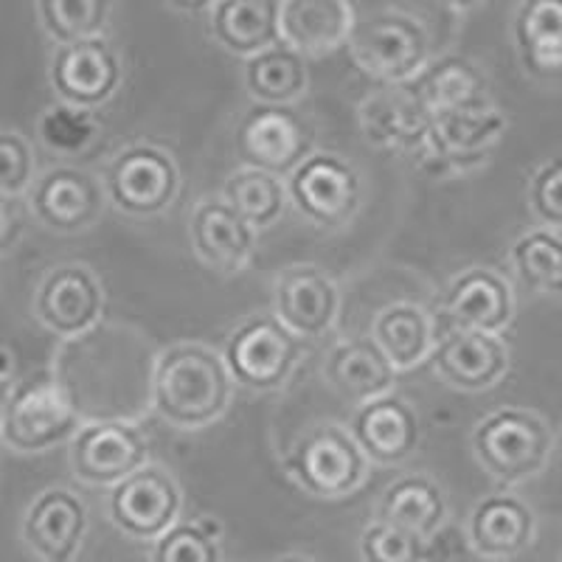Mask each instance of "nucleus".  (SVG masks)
I'll list each match as a JSON object with an SVG mask.
<instances>
[{
    "mask_svg": "<svg viewBox=\"0 0 562 562\" xmlns=\"http://www.w3.org/2000/svg\"><path fill=\"white\" fill-rule=\"evenodd\" d=\"M231 371L220 355L198 344H180L160 355L153 380V405L169 425L198 430L225 414Z\"/></svg>",
    "mask_w": 562,
    "mask_h": 562,
    "instance_id": "obj_1",
    "label": "nucleus"
},
{
    "mask_svg": "<svg viewBox=\"0 0 562 562\" xmlns=\"http://www.w3.org/2000/svg\"><path fill=\"white\" fill-rule=\"evenodd\" d=\"M473 448L479 464L492 479L520 484L543 470L554 448V434L535 411L504 408L479 422Z\"/></svg>",
    "mask_w": 562,
    "mask_h": 562,
    "instance_id": "obj_2",
    "label": "nucleus"
},
{
    "mask_svg": "<svg viewBox=\"0 0 562 562\" xmlns=\"http://www.w3.org/2000/svg\"><path fill=\"white\" fill-rule=\"evenodd\" d=\"M79 434V408L65 383L52 374H34L12 389L0 422V436L20 453H43Z\"/></svg>",
    "mask_w": 562,
    "mask_h": 562,
    "instance_id": "obj_3",
    "label": "nucleus"
},
{
    "mask_svg": "<svg viewBox=\"0 0 562 562\" xmlns=\"http://www.w3.org/2000/svg\"><path fill=\"white\" fill-rule=\"evenodd\" d=\"M428 34L419 20L400 12H378L355 23L351 59L383 85H408L428 63Z\"/></svg>",
    "mask_w": 562,
    "mask_h": 562,
    "instance_id": "obj_4",
    "label": "nucleus"
},
{
    "mask_svg": "<svg viewBox=\"0 0 562 562\" xmlns=\"http://www.w3.org/2000/svg\"><path fill=\"white\" fill-rule=\"evenodd\" d=\"M284 467L290 479L315 498H346L366 481L369 459L349 430L318 425L295 441Z\"/></svg>",
    "mask_w": 562,
    "mask_h": 562,
    "instance_id": "obj_5",
    "label": "nucleus"
},
{
    "mask_svg": "<svg viewBox=\"0 0 562 562\" xmlns=\"http://www.w3.org/2000/svg\"><path fill=\"white\" fill-rule=\"evenodd\" d=\"M301 355L295 338L276 315H256L231 333L225 366L231 378L250 391H276L288 383Z\"/></svg>",
    "mask_w": 562,
    "mask_h": 562,
    "instance_id": "obj_6",
    "label": "nucleus"
},
{
    "mask_svg": "<svg viewBox=\"0 0 562 562\" xmlns=\"http://www.w3.org/2000/svg\"><path fill=\"white\" fill-rule=\"evenodd\" d=\"M313 127L293 104H254L237 127V155L248 169L293 175L310 158Z\"/></svg>",
    "mask_w": 562,
    "mask_h": 562,
    "instance_id": "obj_7",
    "label": "nucleus"
},
{
    "mask_svg": "<svg viewBox=\"0 0 562 562\" xmlns=\"http://www.w3.org/2000/svg\"><path fill=\"white\" fill-rule=\"evenodd\" d=\"M70 467L90 486H119L147 467V441L124 419H97L70 439Z\"/></svg>",
    "mask_w": 562,
    "mask_h": 562,
    "instance_id": "obj_8",
    "label": "nucleus"
},
{
    "mask_svg": "<svg viewBox=\"0 0 562 562\" xmlns=\"http://www.w3.org/2000/svg\"><path fill=\"white\" fill-rule=\"evenodd\" d=\"M108 194L115 205L135 217H153L172 205L180 175L175 160L158 147H130L108 167Z\"/></svg>",
    "mask_w": 562,
    "mask_h": 562,
    "instance_id": "obj_9",
    "label": "nucleus"
},
{
    "mask_svg": "<svg viewBox=\"0 0 562 562\" xmlns=\"http://www.w3.org/2000/svg\"><path fill=\"white\" fill-rule=\"evenodd\" d=\"M180 512V490L164 467H140L110 492V518L133 540H160Z\"/></svg>",
    "mask_w": 562,
    "mask_h": 562,
    "instance_id": "obj_10",
    "label": "nucleus"
},
{
    "mask_svg": "<svg viewBox=\"0 0 562 562\" xmlns=\"http://www.w3.org/2000/svg\"><path fill=\"white\" fill-rule=\"evenodd\" d=\"M290 198L310 223L338 228L358 211L360 178L338 155L315 153L290 175Z\"/></svg>",
    "mask_w": 562,
    "mask_h": 562,
    "instance_id": "obj_11",
    "label": "nucleus"
},
{
    "mask_svg": "<svg viewBox=\"0 0 562 562\" xmlns=\"http://www.w3.org/2000/svg\"><path fill=\"white\" fill-rule=\"evenodd\" d=\"M119 82H122V65L113 45L104 37L57 45L52 57V85L63 104L82 110L99 108L113 97Z\"/></svg>",
    "mask_w": 562,
    "mask_h": 562,
    "instance_id": "obj_12",
    "label": "nucleus"
},
{
    "mask_svg": "<svg viewBox=\"0 0 562 562\" xmlns=\"http://www.w3.org/2000/svg\"><path fill=\"white\" fill-rule=\"evenodd\" d=\"M29 205L45 228L74 234L90 228L102 217L104 192L102 183L85 169L57 167L34 180L29 189Z\"/></svg>",
    "mask_w": 562,
    "mask_h": 562,
    "instance_id": "obj_13",
    "label": "nucleus"
},
{
    "mask_svg": "<svg viewBox=\"0 0 562 562\" xmlns=\"http://www.w3.org/2000/svg\"><path fill=\"white\" fill-rule=\"evenodd\" d=\"M506 122L498 110H473V113L434 115L419 153L441 169H470L484 164L504 138Z\"/></svg>",
    "mask_w": 562,
    "mask_h": 562,
    "instance_id": "obj_14",
    "label": "nucleus"
},
{
    "mask_svg": "<svg viewBox=\"0 0 562 562\" xmlns=\"http://www.w3.org/2000/svg\"><path fill=\"white\" fill-rule=\"evenodd\" d=\"M34 307H37V318L52 333L63 338H77L102 318V284L85 265H59L40 284Z\"/></svg>",
    "mask_w": 562,
    "mask_h": 562,
    "instance_id": "obj_15",
    "label": "nucleus"
},
{
    "mask_svg": "<svg viewBox=\"0 0 562 562\" xmlns=\"http://www.w3.org/2000/svg\"><path fill=\"white\" fill-rule=\"evenodd\" d=\"M338 307V288L313 265H295L276 279V318L295 338H321L329 333Z\"/></svg>",
    "mask_w": 562,
    "mask_h": 562,
    "instance_id": "obj_16",
    "label": "nucleus"
},
{
    "mask_svg": "<svg viewBox=\"0 0 562 562\" xmlns=\"http://www.w3.org/2000/svg\"><path fill=\"white\" fill-rule=\"evenodd\" d=\"M88 531V509L68 490H45L23 518V540L43 562H74Z\"/></svg>",
    "mask_w": 562,
    "mask_h": 562,
    "instance_id": "obj_17",
    "label": "nucleus"
},
{
    "mask_svg": "<svg viewBox=\"0 0 562 562\" xmlns=\"http://www.w3.org/2000/svg\"><path fill=\"white\" fill-rule=\"evenodd\" d=\"M441 313L453 324V333L495 335L506 329L515 313V301L506 279L495 270L473 268L450 284L441 301Z\"/></svg>",
    "mask_w": 562,
    "mask_h": 562,
    "instance_id": "obj_18",
    "label": "nucleus"
},
{
    "mask_svg": "<svg viewBox=\"0 0 562 562\" xmlns=\"http://www.w3.org/2000/svg\"><path fill=\"white\" fill-rule=\"evenodd\" d=\"M349 434L366 459L378 464H400L416 450L419 419L400 396H378L355 414Z\"/></svg>",
    "mask_w": 562,
    "mask_h": 562,
    "instance_id": "obj_19",
    "label": "nucleus"
},
{
    "mask_svg": "<svg viewBox=\"0 0 562 562\" xmlns=\"http://www.w3.org/2000/svg\"><path fill=\"white\" fill-rule=\"evenodd\" d=\"M436 371L461 391H484L509 371V349L498 335L450 333L434 351Z\"/></svg>",
    "mask_w": 562,
    "mask_h": 562,
    "instance_id": "obj_20",
    "label": "nucleus"
},
{
    "mask_svg": "<svg viewBox=\"0 0 562 562\" xmlns=\"http://www.w3.org/2000/svg\"><path fill=\"white\" fill-rule=\"evenodd\" d=\"M281 43L301 57L335 52L355 32V9L344 0H288L279 9Z\"/></svg>",
    "mask_w": 562,
    "mask_h": 562,
    "instance_id": "obj_21",
    "label": "nucleus"
},
{
    "mask_svg": "<svg viewBox=\"0 0 562 562\" xmlns=\"http://www.w3.org/2000/svg\"><path fill=\"white\" fill-rule=\"evenodd\" d=\"M408 88L430 115L490 110L484 74L470 59L456 54L425 65L419 77L411 79Z\"/></svg>",
    "mask_w": 562,
    "mask_h": 562,
    "instance_id": "obj_22",
    "label": "nucleus"
},
{
    "mask_svg": "<svg viewBox=\"0 0 562 562\" xmlns=\"http://www.w3.org/2000/svg\"><path fill=\"white\" fill-rule=\"evenodd\" d=\"M192 243L209 268L237 273L254 256L256 228H250L228 203L205 200L192 217Z\"/></svg>",
    "mask_w": 562,
    "mask_h": 562,
    "instance_id": "obj_23",
    "label": "nucleus"
},
{
    "mask_svg": "<svg viewBox=\"0 0 562 562\" xmlns=\"http://www.w3.org/2000/svg\"><path fill=\"white\" fill-rule=\"evenodd\" d=\"M434 115L422 108L408 85H389L378 97L366 99L360 108V124L366 138L380 147L422 149Z\"/></svg>",
    "mask_w": 562,
    "mask_h": 562,
    "instance_id": "obj_24",
    "label": "nucleus"
},
{
    "mask_svg": "<svg viewBox=\"0 0 562 562\" xmlns=\"http://www.w3.org/2000/svg\"><path fill=\"white\" fill-rule=\"evenodd\" d=\"M535 512L515 495H490L470 520V543L486 560H506L531 543Z\"/></svg>",
    "mask_w": 562,
    "mask_h": 562,
    "instance_id": "obj_25",
    "label": "nucleus"
},
{
    "mask_svg": "<svg viewBox=\"0 0 562 562\" xmlns=\"http://www.w3.org/2000/svg\"><path fill=\"white\" fill-rule=\"evenodd\" d=\"M279 9L273 0H223L211 7V32L231 54L250 59L281 43Z\"/></svg>",
    "mask_w": 562,
    "mask_h": 562,
    "instance_id": "obj_26",
    "label": "nucleus"
},
{
    "mask_svg": "<svg viewBox=\"0 0 562 562\" xmlns=\"http://www.w3.org/2000/svg\"><path fill=\"white\" fill-rule=\"evenodd\" d=\"M324 374L340 396L366 405L378 396H385V391L394 383L396 369L389 363L383 349L374 344V338H363L340 344L326 360Z\"/></svg>",
    "mask_w": 562,
    "mask_h": 562,
    "instance_id": "obj_27",
    "label": "nucleus"
},
{
    "mask_svg": "<svg viewBox=\"0 0 562 562\" xmlns=\"http://www.w3.org/2000/svg\"><path fill=\"white\" fill-rule=\"evenodd\" d=\"M515 43L531 77H562V0L524 3L515 18Z\"/></svg>",
    "mask_w": 562,
    "mask_h": 562,
    "instance_id": "obj_28",
    "label": "nucleus"
},
{
    "mask_svg": "<svg viewBox=\"0 0 562 562\" xmlns=\"http://www.w3.org/2000/svg\"><path fill=\"white\" fill-rule=\"evenodd\" d=\"M445 515H448L445 495L434 481L422 479V475L394 481L385 490L378 509V520L422 537V540H428L441 529Z\"/></svg>",
    "mask_w": 562,
    "mask_h": 562,
    "instance_id": "obj_29",
    "label": "nucleus"
},
{
    "mask_svg": "<svg viewBox=\"0 0 562 562\" xmlns=\"http://www.w3.org/2000/svg\"><path fill=\"white\" fill-rule=\"evenodd\" d=\"M245 82L256 104H281L290 108L307 90V65L299 52L279 43L268 52L256 54L245 65Z\"/></svg>",
    "mask_w": 562,
    "mask_h": 562,
    "instance_id": "obj_30",
    "label": "nucleus"
},
{
    "mask_svg": "<svg viewBox=\"0 0 562 562\" xmlns=\"http://www.w3.org/2000/svg\"><path fill=\"white\" fill-rule=\"evenodd\" d=\"M374 344L383 349L394 369H411L428 358L434 346V326L425 310L414 304H394L374 321Z\"/></svg>",
    "mask_w": 562,
    "mask_h": 562,
    "instance_id": "obj_31",
    "label": "nucleus"
},
{
    "mask_svg": "<svg viewBox=\"0 0 562 562\" xmlns=\"http://www.w3.org/2000/svg\"><path fill=\"white\" fill-rule=\"evenodd\" d=\"M225 203L250 228H268L284 214V186L262 169H239L225 183Z\"/></svg>",
    "mask_w": 562,
    "mask_h": 562,
    "instance_id": "obj_32",
    "label": "nucleus"
},
{
    "mask_svg": "<svg viewBox=\"0 0 562 562\" xmlns=\"http://www.w3.org/2000/svg\"><path fill=\"white\" fill-rule=\"evenodd\" d=\"M520 281L537 293H562V239L551 231H531L512 248Z\"/></svg>",
    "mask_w": 562,
    "mask_h": 562,
    "instance_id": "obj_33",
    "label": "nucleus"
},
{
    "mask_svg": "<svg viewBox=\"0 0 562 562\" xmlns=\"http://www.w3.org/2000/svg\"><path fill=\"white\" fill-rule=\"evenodd\" d=\"M45 32L59 45L102 37L108 23V0H43L37 7Z\"/></svg>",
    "mask_w": 562,
    "mask_h": 562,
    "instance_id": "obj_34",
    "label": "nucleus"
},
{
    "mask_svg": "<svg viewBox=\"0 0 562 562\" xmlns=\"http://www.w3.org/2000/svg\"><path fill=\"white\" fill-rule=\"evenodd\" d=\"M37 133L52 153L77 158L97 144L99 122L90 110L74 108V104H54L40 115Z\"/></svg>",
    "mask_w": 562,
    "mask_h": 562,
    "instance_id": "obj_35",
    "label": "nucleus"
},
{
    "mask_svg": "<svg viewBox=\"0 0 562 562\" xmlns=\"http://www.w3.org/2000/svg\"><path fill=\"white\" fill-rule=\"evenodd\" d=\"M220 526L214 520L175 524L155 540L153 562H220Z\"/></svg>",
    "mask_w": 562,
    "mask_h": 562,
    "instance_id": "obj_36",
    "label": "nucleus"
},
{
    "mask_svg": "<svg viewBox=\"0 0 562 562\" xmlns=\"http://www.w3.org/2000/svg\"><path fill=\"white\" fill-rule=\"evenodd\" d=\"M360 554L366 562H425L428 549L422 537L378 520L366 526L360 537Z\"/></svg>",
    "mask_w": 562,
    "mask_h": 562,
    "instance_id": "obj_37",
    "label": "nucleus"
},
{
    "mask_svg": "<svg viewBox=\"0 0 562 562\" xmlns=\"http://www.w3.org/2000/svg\"><path fill=\"white\" fill-rule=\"evenodd\" d=\"M34 186V155L26 138L0 130V198H18Z\"/></svg>",
    "mask_w": 562,
    "mask_h": 562,
    "instance_id": "obj_38",
    "label": "nucleus"
},
{
    "mask_svg": "<svg viewBox=\"0 0 562 562\" xmlns=\"http://www.w3.org/2000/svg\"><path fill=\"white\" fill-rule=\"evenodd\" d=\"M531 209L546 225L562 228V155L551 158L540 172L531 178L529 186Z\"/></svg>",
    "mask_w": 562,
    "mask_h": 562,
    "instance_id": "obj_39",
    "label": "nucleus"
},
{
    "mask_svg": "<svg viewBox=\"0 0 562 562\" xmlns=\"http://www.w3.org/2000/svg\"><path fill=\"white\" fill-rule=\"evenodd\" d=\"M20 228H23V220H20L14 198H0V250L18 243Z\"/></svg>",
    "mask_w": 562,
    "mask_h": 562,
    "instance_id": "obj_40",
    "label": "nucleus"
},
{
    "mask_svg": "<svg viewBox=\"0 0 562 562\" xmlns=\"http://www.w3.org/2000/svg\"><path fill=\"white\" fill-rule=\"evenodd\" d=\"M14 374H18V360H14V351H9L7 346H0V383L12 385Z\"/></svg>",
    "mask_w": 562,
    "mask_h": 562,
    "instance_id": "obj_41",
    "label": "nucleus"
},
{
    "mask_svg": "<svg viewBox=\"0 0 562 562\" xmlns=\"http://www.w3.org/2000/svg\"><path fill=\"white\" fill-rule=\"evenodd\" d=\"M9 400H12V385L0 383V422H3V414H7Z\"/></svg>",
    "mask_w": 562,
    "mask_h": 562,
    "instance_id": "obj_42",
    "label": "nucleus"
},
{
    "mask_svg": "<svg viewBox=\"0 0 562 562\" xmlns=\"http://www.w3.org/2000/svg\"><path fill=\"white\" fill-rule=\"evenodd\" d=\"M273 562H310V560H304V557H279V560H273Z\"/></svg>",
    "mask_w": 562,
    "mask_h": 562,
    "instance_id": "obj_43",
    "label": "nucleus"
}]
</instances>
